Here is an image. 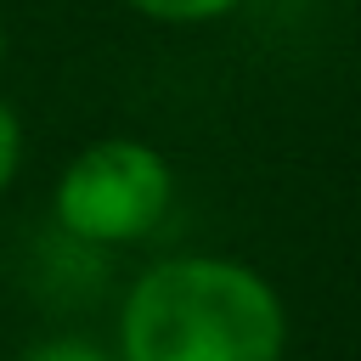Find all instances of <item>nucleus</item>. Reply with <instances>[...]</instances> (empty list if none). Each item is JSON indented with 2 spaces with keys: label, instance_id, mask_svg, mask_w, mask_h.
Segmentation results:
<instances>
[{
  "label": "nucleus",
  "instance_id": "obj_6",
  "mask_svg": "<svg viewBox=\"0 0 361 361\" xmlns=\"http://www.w3.org/2000/svg\"><path fill=\"white\" fill-rule=\"evenodd\" d=\"M0 68H6V17H0Z\"/></svg>",
  "mask_w": 361,
  "mask_h": 361
},
{
  "label": "nucleus",
  "instance_id": "obj_3",
  "mask_svg": "<svg viewBox=\"0 0 361 361\" xmlns=\"http://www.w3.org/2000/svg\"><path fill=\"white\" fill-rule=\"evenodd\" d=\"M118 6L147 23H164V28H203V23L243 11V0H118Z\"/></svg>",
  "mask_w": 361,
  "mask_h": 361
},
{
  "label": "nucleus",
  "instance_id": "obj_5",
  "mask_svg": "<svg viewBox=\"0 0 361 361\" xmlns=\"http://www.w3.org/2000/svg\"><path fill=\"white\" fill-rule=\"evenodd\" d=\"M17 169H23V118H17V107L0 96V197L11 192Z\"/></svg>",
  "mask_w": 361,
  "mask_h": 361
},
{
  "label": "nucleus",
  "instance_id": "obj_1",
  "mask_svg": "<svg viewBox=\"0 0 361 361\" xmlns=\"http://www.w3.org/2000/svg\"><path fill=\"white\" fill-rule=\"evenodd\" d=\"M288 305L265 271L231 254L152 259L113 327L118 361H282Z\"/></svg>",
  "mask_w": 361,
  "mask_h": 361
},
{
  "label": "nucleus",
  "instance_id": "obj_4",
  "mask_svg": "<svg viewBox=\"0 0 361 361\" xmlns=\"http://www.w3.org/2000/svg\"><path fill=\"white\" fill-rule=\"evenodd\" d=\"M23 361H118L113 344H96L85 333H56V338H39L34 350H23Z\"/></svg>",
  "mask_w": 361,
  "mask_h": 361
},
{
  "label": "nucleus",
  "instance_id": "obj_2",
  "mask_svg": "<svg viewBox=\"0 0 361 361\" xmlns=\"http://www.w3.org/2000/svg\"><path fill=\"white\" fill-rule=\"evenodd\" d=\"M175 209V164L141 135H96L85 141L51 186L56 226L85 248H130L147 243Z\"/></svg>",
  "mask_w": 361,
  "mask_h": 361
}]
</instances>
